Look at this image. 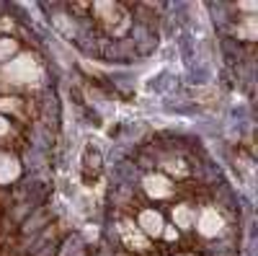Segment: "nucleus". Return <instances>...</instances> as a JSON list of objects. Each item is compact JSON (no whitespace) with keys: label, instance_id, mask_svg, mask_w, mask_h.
<instances>
[{"label":"nucleus","instance_id":"6","mask_svg":"<svg viewBox=\"0 0 258 256\" xmlns=\"http://www.w3.org/2000/svg\"><path fill=\"white\" fill-rule=\"evenodd\" d=\"M21 174H24V168H21L18 156L13 150H8V147H0V186L18 181Z\"/></svg>","mask_w":258,"mask_h":256},{"label":"nucleus","instance_id":"9","mask_svg":"<svg viewBox=\"0 0 258 256\" xmlns=\"http://www.w3.org/2000/svg\"><path fill=\"white\" fill-rule=\"evenodd\" d=\"M16 55H18V41L13 36H0V65H6Z\"/></svg>","mask_w":258,"mask_h":256},{"label":"nucleus","instance_id":"3","mask_svg":"<svg viewBox=\"0 0 258 256\" xmlns=\"http://www.w3.org/2000/svg\"><path fill=\"white\" fill-rule=\"evenodd\" d=\"M137 228L142 230V236H145L147 241L163 238V236H165V218H163V212L155 210V207L140 210V215H137Z\"/></svg>","mask_w":258,"mask_h":256},{"label":"nucleus","instance_id":"7","mask_svg":"<svg viewBox=\"0 0 258 256\" xmlns=\"http://www.w3.org/2000/svg\"><path fill=\"white\" fill-rule=\"evenodd\" d=\"M170 220L178 230H191L194 228V220H197V207L188 204V202H178L170 207Z\"/></svg>","mask_w":258,"mask_h":256},{"label":"nucleus","instance_id":"8","mask_svg":"<svg viewBox=\"0 0 258 256\" xmlns=\"http://www.w3.org/2000/svg\"><path fill=\"white\" fill-rule=\"evenodd\" d=\"M119 233H121V238L129 248H135V251H147L150 248V241L142 236V230L135 225V223H121L119 225Z\"/></svg>","mask_w":258,"mask_h":256},{"label":"nucleus","instance_id":"2","mask_svg":"<svg viewBox=\"0 0 258 256\" xmlns=\"http://www.w3.org/2000/svg\"><path fill=\"white\" fill-rule=\"evenodd\" d=\"M91 11L96 13L98 24L109 34H114V36L124 34L126 26H129V16H126V11H124L121 3H93Z\"/></svg>","mask_w":258,"mask_h":256},{"label":"nucleus","instance_id":"10","mask_svg":"<svg viewBox=\"0 0 258 256\" xmlns=\"http://www.w3.org/2000/svg\"><path fill=\"white\" fill-rule=\"evenodd\" d=\"M238 34H240L245 41H253V39H255V16L243 18V26H238Z\"/></svg>","mask_w":258,"mask_h":256},{"label":"nucleus","instance_id":"11","mask_svg":"<svg viewBox=\"0 0 258 256\" xmlns=\"http://www.w3.org/2000/svg\"><path fill=\"white\" fill-rule=\"evenodd\" d=\"M8 135H11V117L0 114V140H6Z\"/></svg>","mask_w":258,"mask_h":256},{"label":"nucleus","instance_id":"12","mask_svg":"<svg viewBox=\"0 0 258 256\" xmlns=\"http://www.w3.org/2000/svg\"><path fill=\"white\" fill-rule=\"evenodd\" d=\"M176 256H194V253H176Z\"/></svg>","mask_w":258,"mask_h":256},{"label":"nucleus","instance_id":"5","mask_svg":"<svg viewBox=\"0 0 258 256\" xmlns=\"http://www.w3.org/2000/svg\"><path fill=\"white\" fill-rule=\"evenodd\" d=\"M142 189H145V194L153 199V202H165L173 197V181H170L165 174H160V171H155V174H147L142 179Z\"/></svg>","mask_w":258,"mask_h":256},{"label":"nucleus","instance_id":"4","mask_svg":"<svg viewBox=\"0 0 258 256\" xmlns=\"http://www.w3.org/2000/svg\"><path fill=\"white\" fill-rule=\"evenodd\" d=\"M194 228H197V233L202 238H217L225 230V218L217 212V207H204L202 212H197Z\"/></svg>","mask_w":258,"mask_h":256},{"label":"nucleus","instance_id":"1","mask_svg":"<svg viewBox=\"0 0 258 256\" xmlns=\"http://www.w3.org/2000/svg\"><path fill=\"white\" fill-rule=\"evenodd\" d=\"M41 75H44V70L31 52H18L6 65H0V80L8 85H36Z\"/></svg>","mask_w":258,"mask_h":256}]
</instances>
